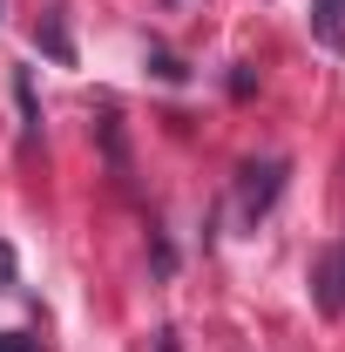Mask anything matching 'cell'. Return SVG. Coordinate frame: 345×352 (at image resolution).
<instances>
[{
  "mask_svg": "<svg viewBox=\"0 0 345 352\" xmlns=\"http://www.w3.org/2000/svg\"><path fill=\"white\" fill-rule=\"evenodd\" d=\"M14 109H21V135L41 142V102H34V75L27 68H14Z\"/></svg>",
  "mask_w": 345,
  "mask_h": 352,
  "instance_id": "5b68a950",
  "label": "cell"
},
{
  "mask_svg": "<svg viewBox=\"0 0 345 352\" xmlns=\"http://www.w3.org/2000/svg\"><path fill=\"white\" fill-rule=\"evenodd\" d=\"M311 298H318V311H325V318H345V237H339L318 264H311Z\"/></svg>",
  "mask_w": 345,
  "mask_h": 352,
  "instance_id": "6da1fadb",
  "label": "cell"
},
{
  "mask_svg": "<svg viewBox=\"0 0 345 352\" xmlns=\"http://www.w3.org/2000/svg\"><path fill=\"white\" fill-rule=\"evenodd\" d=\"M0 352H34V339L27 332H0Z\"/></svg>",
  "mask_w": 345,
  "mask_h": 352,
  "instance_id": "52a82bcc",
  "label": "cell"
},
{
  "mask_svg": "<svg viewBox=\"0 0 345 352\" xmlns=\"http://www.w3.org/2000/svg\"><path fill=\"white\" fill-rule=\"evenodd\" d=\"M278 190H285V163H264V170H244V217L258 223L271 204H278Z\"/></svg>",
  "mask_w": 345,
  "mask_h": 352,
  "instance_id": "7a4b0ae2",
  "label": "cell"
},
{
  "mask_svg": "<svg viewBox=\"0 0 345 352\" xmlns=\"http://www.w3.org/2000/svg\"><path fill=\"white\" fill-rule=\"evenodd\" d=\"M34 41H41L47 54H54V61H61V68H68V61H75V41H68V14H61V7H47L41 21H34Z\"/></svg>",
  "mask_w": 345,
  "mask_h": 352,
  "instance_id": "3957f363",
  "label": "cell"
},
{
  "mask_svg": "<svg viewBox=\"0 0 345 352\" xmlns=\"http://www.w3.org/2000/svg\"><path fill=\"white\" fill-rule=\"evenodd\" d=\"M149 352H183V339H176L170 325H163V332H156V346H149Z\"/></svg>",
  "mask_w": 345,
  "mask_h": 352,
  "instance_id": "ba28073f",
  "label": "cell"
},
{
  "mask_svg": "<svg viewBox=\"0 0 345 352\" xmlns=\"http://www.w3.org/2000/svg\"><path fill=\"white\" fill-rule=\"evenodd\" d=\"M149 68H156V75H163V82H183V61H176V54H163V47H156V54H149Z\"/></svg>",
  "mask_w": 345,
  "mask_h": 352,
  "instance_id": "8992f818",
  "label": "cell"
},
{
  "mask_svg": "<svg viewBox=\"0 0 345 352\" xmlns=\"http://www.w3.org/2000/svg\"><path fill=\"white\" fill-rule=\"evenodd\" d=\"M311 34L332 54H345V0H311Z\"/></svg>",
  "mask_w": 345,
  "mask_h": 352,
  "instance_id": "277c9868",
  "label": "cell"
}]
</instances>
